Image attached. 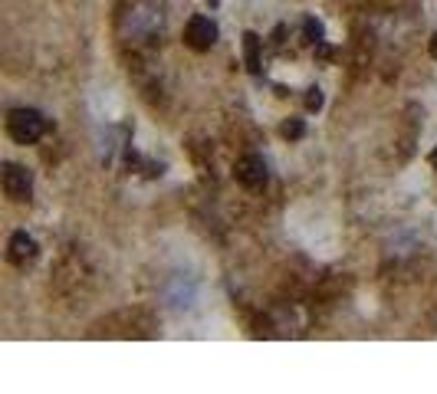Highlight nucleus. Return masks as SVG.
I'll use <instances>...</instances> for the list:
<instances>
[{"mask_svg": "<svg viewBox=\"0 0 437 394\" xmlns=\"http://www.w3.org/2000/svg\"><path fill=\"white\" fill-rule=\"evenodd\" d=\"M302 40H306V43H316V46L326 40V27L319 23L316 16H306V20H302Z\"/></svg>", "mask_w": 437, "mask_h": 394, "instance_id": "6e6552de", "label": "nucleus"}, {"mask_svg": "<svg viewBox=\"0 0 437 394\" xmlns=\"http://www.w3.org/2000/svg\"><path fill=\"white\" fill-rule=\"evenodd\" d=\"M7 257L14 266H27L33 257H36V240H33L30 233H23V230H16L10 243H7Z\"/></svg>", "mask_w": 437, "mask_h": 394, "instance_id": "423d86ee", "label": "nucleus"}, {"mask_svg": "<svg viewBox=\"0 0 437 394\" xmlns=\"http://www.w3.org/2000/svg\"><path fill=\"white\" fill-rule=\"evenodd\" d=\"M125 33L135 36V40L161 33V10L155 3H138V7H132L128 16H125Z\"/></svg>", "mask_w": 437, "mask_h": 394, "instance_id": "f03ea898", "label": "nucleus"}, {"mask_svg": "<svg viewBox=\"0 0 437 394\" xmlns=\"http://www.w3.org/2000/svg\"><path fill=\"white\" fill-rule=\"evenodd\" d=\"M234 174H237V181L247 187V191H260L263 184H267V161L260 158V154H243L237 167H234Z\"/></svg>", "mask_w": 437, "mask_h": 394, "instance_id": "20e7f679", "label": "nucleus"}, {"mask_svg": "<svg viewBox=\"0 0 437 394\" xmlns=\"http://www.w3.org/2000/svg\"><path fill=\"white\" fill-rule=\"evenodd\" d=\"M280 132H283V138H293V141H296V138L306 135V125H302L300 119H289V121H283V128H280Z\"/></svg>", "mask_w": 437, "mask_h": 394, "instance_id": "1a4fd4ad", "label": "nucleus"}, {"mask_svg": "<svg viewBox=\"0 0 437 394\" xmlns=\"http://www.w3.org/2000/svg\"><path fill=\"white\" fill-rule=\"evenodd\" d=\"M431 56H434V60H437V33H434V36H431Z\"/></svg>", "mask_w": 437, "mask_h": 394, "instance_id": "9b49d317", "label": "nucleus"}, {"mask_svg": "<svg viewBox=\"0 0 437 394\" xmlns=\"http://www.w3.org/2000/svg\"><path fill=\"white\" fill-rule=\"evenodd\" d=\"M260 36L256 33H243V56H247V69L260 76V69H263V60H260Z\"/></svg>", "mask_w": 437, "mask_h": 394, "instance_id": "0eeeda50", "label": "nucleus"}, {"mask_svg": "<svg viewBox=\"0 0 437 394\" xmlns=\"http://www.w3.org/2000/svg\"><path fill=\"white\" fill-rule=\"evenodd\" d=\"M43 132H46V119L36 108H14L7 115V135L20 141V145H33Z\"/></svg>", "mask_w": 437, "mask_h": 394, "instance_id": "f257e3e1", "label": "nucleus"}, {"mask_svg": "<svg viewBox=\"0 0 437 394\" xmlns=\"http://www.w3.org/2000/svg\"><path fill=\"white\" fill-rule=\"evenodd\" d=\"M184 40H188L191 49L204 53V49H211L217 43V27H214L208 16H191L188 20V30H184Z\"/></svg>", "mask_w": 437, "mask_h": 394, "instance_id": "39448f33", "label": "nucleus"}, {"mask_svg": "<svg viewBox=\"0 0 437 394\" xmlns=\"http://www.w3.org/2000/svg\"><path fill=\"white\" fill-rule=\"evenodd\" d=\"M3 191L10 200H30L33 194V174L23 165H3Z\"/></svg>", "mask_w": 437, "mask_h": 394, "instance_id": "7ed1b4c3", "label": "nucleus"}, {"mask_svg": "<svg viewBox=\"0 0 437 394\" xmlns=\"http://www.w3.org/2000/svg\"><path fill=\"white\" fill-rule=\"evenodd\" d=\"M431 165H434V167H437V148H434V154H431Z\"/></svg>", "mask_w": 437, "mask_h": 394, "instance_id": "f8f14e48", "label": "nucleus"}, {"mask_svg": "<svg viewBox=\"0 0 437 394\" xmlns=\"http://www.w3.org/2000/svg\"><path fill=\"white\" fill-rule=\"evenodd\" d=\"M306 108H309V112H319V108H322V89H316V86L306 89Z\"/></svg>", "mask_w": 437, "mask_h": 394, "instance_id": "9d476101", "label": "nucleus"}]
</instances>
